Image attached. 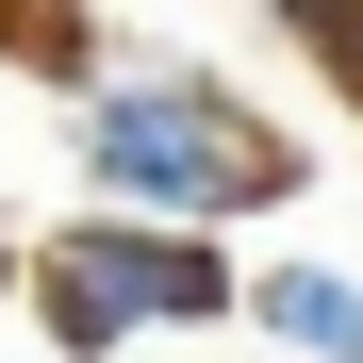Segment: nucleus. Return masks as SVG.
I'll return each instance as SVG.
<instances>
[{
  "label": "nucleus",
  "mask_w": 363,
  "mask_h": 363,
  "mask_svg": "<svg viewBox=\"0 0 363 363\" xmlns=\"http://www.w3.org/2000/svg\"><path fill=\"white\" fill-rule=\"evenodd\" d=\"M83 165L133 199V231L149 215H264V199H297V149L264 133L231 83H199V67H149V83H116L99 116H83Z\"/></svg>",
  "instance_id": "nucleus-1"
},
{
  "label": "nucleus",
  "mask_w": 363,
  "mask_h": 363,
  "mask_svg": "<svg viewBox=\"0 0 363 363\" xmlns=\"http://www.w3.org/2000/svg\"><path fill=\"white\" fill-rule=\"evenodd\" d=\"M17 281H33V330H50V347H83V363H99L116 330H215L231 297H248V281L215 264V231H133V215L50 231Z\"/></svg>",
  "instance_id": "nucleus-2"
},
{
  "label": "nucleus",
  "mask_w": 363,
  "mask_h": 363,
  "mask_svg": "<svg viewBox=\"0 0 363 363\" xmlns=\"http://www.w3.org/2000/svg\"><path fill=\"white\" fill-rule=\"evenodd\" d=\"M231 314H264L281 347H314V363H363V281H330V264H281V281H248Z\"/></svg>",
  "instance_id": "nucleus-3"
},
{
  "label": "nucleus",
  "mask_w": 363,
  "mask_h": 363,
  "mask_svg": "<svg viewBox=\"0 0 363 363\" xmlns=\"http://www.w3.org/2000/svg\"><path fill=\"white\" fill-rule=\"evenodd\" d=\"M17 33H33V67H50V83H83V67H99V17H83V0H17Z\"/></svg>",
  "instance_id": "nucleus-4"
},
{
  "label": "nucleus",
  "mask_w": 363,
  "mask_h": 363,
  "mask_svg": "<svg viewBox=\"0 0 363 363\" xmlns=\"http://www.w3.org/2000/svg\"><path fill=\"white\" fill-rule=\"evenodd\" d=\"M281 17H297V33H314V17H330V0H281Z\"/></svg>",
  "instance_id": "nucleus-5"
}]
</instances>
